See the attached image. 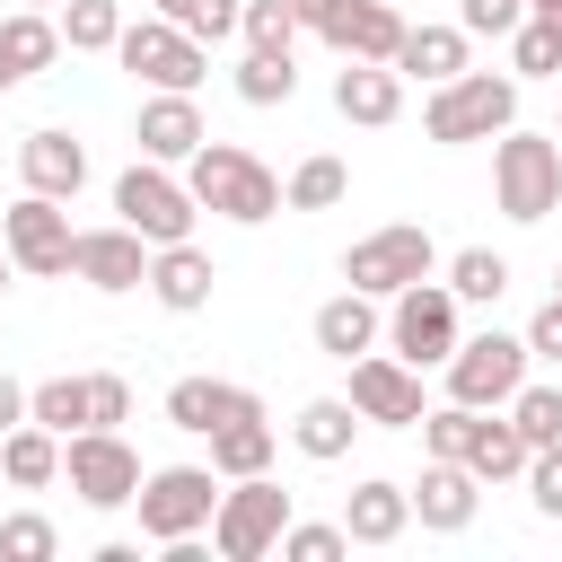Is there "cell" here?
Returning <instances> with one entry per match:
<instances>
[{"mask_svg":"<svg viewBox=\"0 0 562 562\" xmlns=\"http://www.w3.org/2000/svg\"><path fill=\"white\" fill-rule=\"evenodd\" d=\"M404 527H413V492H404V483L369 474V483L342 492V536H351V544H395Z\"/></svg>","mask_w":562,"mask_h":562,"instance_id":"603a6c76","label":"cell"},{"mask_svg":"<svg viewBox=\"0 0 562 562\" xmlns=\"http://www.w3.org/2000/svg\"><path fill=\"white\" fill-rule=\"evenodd\" d=\"M457 290L430 272V281H413V290H395L386 299V342H395V360H413V369H448V351L465 342L457 334Z\"/></svg>","mask_w":562,"mask_h":562,"instance_id":"ba28073f","label":"cell"},{"mask_svg":"<svg viewBox=\"0 0 562 562\" xmlns=\"http://www.w3.org/2000/svg\"><path fill=\"white\" fill-rule=\"evenodd\" d=\"M18 422H26V386L0 369V430H18Z\"/></svg>","mask_w":562,"mask_h":562,"instance_id":"bcb514c9","label":"cell"},{"mask_svg":"<svg viewBox=\"0 0 562 562\" xmlns=\"http://www.w3.org/2000/svg\"><path fill=\"white\" fill-rule=\"evenodd\" d=\"M158 18H176L184 35H202V44H220V35H237V18H246V0H149Z\"/></svg>","mask_w":562,"mask_h":562,"instance_id":"8d00e7d4","label":"cell"},{"mask_svg":"<svg viewBox=\"0 0 562 562\" xmlns=\"http://www.w3.org/2000/svg\"><path fill=\"white\" fill-rule=\"evenodd\" d=\"M114 211H123L149 246H184V237H193V220H202L193 184H184L176 167H158V158H132V167L114 176Z\"/></svg>","mask_w":562,"mask_h":562,"instance_id":"52a82bcc","label":"cell"},{"mask_svg":"<svg viewBox=\"0 0 562 562\" xmlns=\"http://www.w3.org/2000/svg\"><path fill=\"white\" fill-rule=\"evenodd\" d=\"M474 509H483L474 465H465V457H430V465H422V483H413V518H422L430 536H465V527H474Z\"/></svg>","mask_w":562,"mask_h":562,"instance_id":"2e32d148","label":"cell"},{"mask_svg":"<svg viewBox=\"0 0 562 562\" xmlns=\"http://www.w3.org/2000/svg\"><path fill=\"white\" fill-rule=\"evenodd\" d=\"M334 114H342V123H369V132L395 123V114H404V70H395V61H342V70H334Z\"/></svg>","mask_w":562,"mask_h":562,"instance_id":"d6986e66","label":"cell"},{"mask_svg":"<svg viewBox=\"0 0 562 562\" xmlns=\"http://www.w3.org/2000/svg\"><path fill=\"white\" fill-rule=\"evenodd\" d=\"M184 184H193L202 211H220V220H237V228H263L272 211H290V202H281V176H272L255 149H237V140H202V149L184 158Z\"/></svg>","mask_w":562,"mask_h":562,"instance_id":"6da1fadb","label":"cell"},{"mask_svg":"<svg viewBox=\"0 0 562 562\" xmlns=\"http://www.w3.org/2000/svg\"><path fill=\"white\" fill-rule=\"evenodd\" d=\"M18 9H61V0H18Z\"/></svg>","mask_w":562,"mask_h":562,"instance_id":"681fc988","label":"cell"},{"mask_svg":"<svg viewBox=\"0 0 562 562\" xmlns=\"http://www.w3.org/2000/svg\"><path fill=\"white\" fill-rule=\"evenodd\" d=\"M325 44H334L342 61H395L404 18H395V0H342L334 26H325Z\"/></svg>","mask_w":562,"mask_h":562,"instance_id":"cb8c5ba5","label":"cell"},{"mask_svg":"<svg viewBox=\"0 0 562 562\" xmlns=\"http://www.w3.org/2000/svg\"><path fill=\"white\" fill-rule=\"evenodd\" d=\"M518 18H527V0H457L465 35H518Z\"/></svg>","mask_w":562,"mask_h":562,"instance_id":"7bdbcfd3","label":"cell"},{"mask_svg":"<svg viewBox=\"0 0 562 562\" xmlns=\"http://www.w3.org/2000/svg\"><path fill=\"white\" fill-rule=\"evenodd\" d=\"M211 281H220V263H211L193 237L149 255V299H158L167 316H202V307H211Z\"/></svg>","mask_w":562,"mask_h":562,"instance_id":"ffe728a7","label":"cell"},{"mask_svg":"<svg viewBox=\"0 0 562 562\" xmlns=\"http://www.w3.org/2000/svg\"><path fill=\"white\" fill-rule=\"evenodd\" d=\"M351 404H360V422H378V430H413L430 404H422V369L413 360H395V351H360L351 360Z\"/></svg>","mask_w":562,"mask_h":562,"instance_id":"5bb4252c","label":"cell"},{"mask_svg":"<svg viewBox=\"0 0 562 562\" xmlns=\"http://www.w3.org/2000/svg\"><path fill=\"white\" fill-rule=\"evenodd\" d=\"M53 61H61V18L53 9H9L0 18V97L26 88L35 70H53Z\"/></svg>","mask_w":562,"mask_h":562,"instance_id":"ac0fdd59","label":"cell"},{"mask_svg":"<svg viewBox=\"0 0 562 562\" xmlns=\"http://www.w3.org/2000/svg\"><path fill=\"white\" fill-rule=\"evenodd\" d=\"M509 70H518V79H553V70H562V18H518Z\"/></svg>","mask_w":562,"mask_h":562,"instance_id":"e575fe53","label":"cell"},{"mask_svg":"<svg viewBox=\"0 0 562 562\" xmlns=\"http://www.w3.org/2000/svg\"><path fill=\"white\" fill-rule=\"evenodd\" d=\"M149 237L132 228V220H105V228H79V246H70V272L88 281V290H105V299H123V290H149Z\"/></svg>","mask_w":562,"mask_h":562,"instance_id":"4fadbf2b","label":"cell"},{"mask_svg":"<svg viewBox=\"0 0 562 562\" xmlns=\"http://www.w3.org/2000/svg\"><path fill=\"white\" fill-rule=\"evenodd\" d=\"M430 272H439V246H430L422 220H386V228L351 237V255H342V281L369 290V299H395V290L430 281Z\"/></svg>","mask_w":562,"mask_h":562,"instance_id":"5b68a950","label":"cell"},{"mask_svg":"<svg viewBox=\"0 0 562 562\" xmlns=\"http://www.w3.org/2000/svg\"><path fill=\"white\" fill-rule=\"evenodd\" d=\"M61 44L70 53H114L123 44V0H61Z\"/></svg>","mask_w":562,"mask_h":562,"instance_id":"4dcf8cb0","label":"cell"},{"mask_svg":"<svg viewBox=\"0 0 562 562\" xmlns=\"http://www.w3.org/2000/svg\"><path fill=\"white\" fill-rule=\"evenodd\" d=\"M0 474H9L18 492H44V483H61V430H44V422H18V430H0Z\"/></svg>","mask_w":562,"mask_h":562,"instance_id":"4316f807","label":"cell"},{"mask_svg":"<svg viewBox=\"0 0 562 562\" xmlns=\"http://www.w3.org/2000/svg\"><path fill=\"white\" fill-rule=\"evenodd\" d=\"M527 351L562 369V299H544V307H536V325H527Z\"/></svg>","mask_w":562,"mask_h":562,"instance_id":"ee69618b","label":"cell"},{"mask_svg":"<svg viewBox=\"0 0 562 562\" xmlns=\"http://www.w3.org/2000/svg\"><path fill=\"white\" fill-rule=\"evenodd\" d=\"M26 422H44V430H88V378H44V386H26Z\"/></svg>","mask_w":562,"mask_h":562,"instance_id":"836d02e7","label":"cell"},{"mask_svg":"<svg viewBox=\"0 0 562 562\" xmlns=\"http://www.w3.org/2000/svg\"><path fill=\"white\" fill-rule=\"evenodd\" d=\"M509 422L527 430V448H553V439H562V378H553V386H518V395H509Z\"/></svg>","mask_w":562,"mask_h":562,"instance_id":"d590c367","label":"cell"},{"mask_svg":"<svg viewBox=\"0 0 562 562\" xmlns=\"http://www.w3.org/2000/svg\"><path fill=\"white\" fill-rule=\"evenodd\" d=\"M448 290H457L465 307H492V299L509 290V255H492V246H457V255H448Z\"/></svg>","mask_w":562,"mask_h":562,"instance_id":"1f68e13d","label":"cell"},{"mask_svg":"<svg viewBox=\"0 0 562 562\" xmlns=\"http://www.w3.org/2000/svg\"><path fill=\"white\" fill-rule=\"evenodd\" d=\"M307 334H316V351H325V360H360V351H378V334H386V325H378V299L342 281V290L316 307V325H307Z\"/></svg>","mask_w":562,"mask_h":562,"instance_id":"7402d4cb","label":"cell"},{"mask_svg":"<svg viewBox=\"0 0 562 562\" xmlns=\"http://www.w3.org/2000/svg\"><path fill=\"white\" fill-rule=\"evenodd\" d=\"M114 61H123L140 88H184V97L211 79V53H202V35H184V26H176V18H158V9H149V18H123V44H114Z\"/></svg>","mask_w":562,"mask_h":562,"instance_id":"8992f818","label":"cell"},{"mask_svg":"<svg viewBox=\"0 0 562 562\" xmlns=\"http://www.w3.org/2000/svg\"><path fill=\"white\" fill-rule=\"evenodd\" d=\"M465 44H474L465 26H404V44H395V70L439 88V79H457V70H465Z\"/></svg>","mask_w":562,"mask_h":562,"instance_id":"83f0119b","label":"cell"},{"mask_svg":"<svg viewBox=\"0 0 562 562\" xmlns=\"http://www.w3.org/2000/svg\"><path fill=\"white\" fill-rule=\"evenodd\" d=\"M281 527H290V492H281L272 474L220 483V509H211V553H220V562H263V553H281Z\"/></svg>","mask_w":562,"mask_h":562,"instance_id":"277c9868","label":"cell"},{"mask_svg":"<svg viewBox=\"0 0 562 562\" xmlns=\"http://www.w3.org/2000/svg\"><path fill=\"white\" fill-rule=\"evenodd\" d=\"M342 553H351L342 518H334V527H316V518H290V527H281V562H342Z\"/></svg>","mask_w":562,"mask_h":562,"instance_id":"f35d334b","label":"cell"},{"mask_svg":"<svg viewBox=\"0 0 562 562\" xmlns=\"http://www.w3.org/2000/svg\"><path fill=\"white\" fill-rule=\"evenodd\" d=\"M237 97H246V105H290V97H299V61L246 44V61H237Z\"/></svg>","mask_w":562,"mask_h":562,"instance_id":"d6a6232c","label":"cell"},{"mask_svg":"<svg viewBox=\"0 0 562 562\" xmlns=\"http://www.w3.org/2000/svg\"><path fill=\"white\" fill-rule=\"evenodd\" d=\"M342 193H351V167H342L334 149L299 158V167H290V184H281V202H290V211H334Z\"/></svg>","mask_w":562,"mask_h":562,"instance_id":"f546056e","label":"cell"},{"mask_svg":"<svg viewBox=\"0 0 562 562\" xmlns=\"http://www.w3.org/2000/svg\"><path fill=\"white\" fill-rule=\"evenodd\" d=\"M351 430H360V404H351V395H307V404H299V422H290L299 457H316V465L351 457Z\"/></svg>","mask_w":562,"mask_h":562,"instance_id":"484cf974","label":"cell"},{"mask_svg":"<svg viewBox=\"0 0 562 562\" xmlns=\"http://www.w3.org/2000/svg\"><path fill=\"white\" fill-rule=\"evenodd\" d=\"M0 237H9L18 272H35V281L70 272V246H79V228H70V202H53V193H18V202L0 211Z\"/></svg>","mask_w":562,"mask_h":562,"instance_id":"7c38bea8","label":"cell"},{"mask_svg":"<svg viewBox=\"0 0 562 562\" xmlns=\"http://www.w3.org/2000/svg\"><path fill=\"white\" fill-rule=\"evenodd\" d=\"M61 553V536H53V518H35V509H18V518H0V562H53Z\"/></svg>","mask_w":562,"mask_h":562,"instance_id":"ab89813d","label":"cell"},{"mask_svg":"<svg viewBox=\"0 0 562 562\" xmlns=\"http://www.w3.org/2000/svg\"><path fill=\"white\" fill-rule=\"evenodd\" d=\"M492 202H501V220H518V228L553 220V211H562V140L509 123V132L492 140Z\"/></svg>","mask_w":562,"mask_h":562,"instance_id":"3957f363","label":"cell"},{"mask_svg":"<svg viewBox=\"0 0 562 562\" xmlns=\"http://www.w3.org/2000/svg\"><path fill=\"white\" fill-rule=\"evenodd\" d=\"M334 9H342V0H290V18H299L307 35H325V26H334Z\"/></svg>","mask_w":562,"mask_h":562,"instance_id":"f6af8a7d","label":"cell"},{"mask_svg":"<svg viewBox=\"0 0 562 562\" xmlns=\"http://www.w3.org/2000/svg\"><path fill=\"white\" fill-rule=\"evenodd\" d=\"M123 422H132V378L97 369L88 378V430H123Z\"/></svg>","mask_w":562,"mask_h":562,"instance_id":"60d3db41","label":"cell"},{"mask_svg":"<svg viewBox=\"0 0 562 562\" xmlns=\"http://www.w3.org/2000/svg\"><path fill=\"white\" fill-rule=\"evenodd\" d=\"M527 430L509 422V404H492V413H474V430H465V465H474V483H518L527 474Z\"/></svg>","mask_w":562,"mask_h":562,"instance_id":"d4e9b609","label":"cell"},{"mask_svg":"<svg viewBox=\"0 0 562 562\" xmlns=\"http://www.w3.org/2000/svg\"><path fill=\"white\" fill-rule=\"evenodd\" d=\"M9 281H18V255H9V237H0V299H9Z\"/></svg>","mask_w":562,"mask_h":562,"instance_id":"7dc6e473","label":"cell"},{"mask_svg":"<svg viewBox=\"0 0 562 562\" xmlns=\"http://www.w3.org/2000/svg\"><path fill=\"white\" fill-rule=\"evenodd\" d=\"M553 140H562V123H553Z\"/></svg>","mask_w":562,"mask_h":562,"instance_id":"816d5d0a","label":"cell"},{"mask_svg":"<svg viewBox=\"0 0 562 562\" xmlns=\"http://www.w3.org/2000/svg\"><path fill=\"white\" fill-rule=\"evenodd\" d=\"M237 35H246L255 53H290V44L307 35V26L290 18V0H246V18H237Z\"/></svg>","mask_w":562,"mask_h":562,"instance_id":"74e56055","label":"cell"},{"mask_svg":"<svg viewBox=\"0 0 562 562\" xmlns=\"http://www.w3.org/2000/svg\"><path fill=\"white\" fill-rule=\"evenodd\" d=\"M132 140H140V158H158V167H184L211 132H202V105L184 97V88H149L140 97V123H132Z\"/></svg>","mask_w":562,"mask_h":562,"instance_id":"9a60e30c","label":"cell"},{"mask_svg":"<svg viewBox=\"0 0 562 562\" xmlns=\"http://www.w3.org/2000/svg\"><path fill=\"white\" fill-rule=\"evenodd\" d=\"M61 483L88 501V509H132L140 492V448L123 430H70L61 439Z\"/></svg>","mask_w":562,"mask_h":562,"instance_id":"30bf717a","label":"cell"},{"mask_svg":"<svg viewBox=\"0 0 562 562\" xmlns=\"http://www.w3.org/2000/svg\"><path fill=\"white\" fill-rule=\"evenodd\" d=\"M246 413H263V395L237 386V378H176L167 386V422L193 430V439H211L220 422H246Z\"/></svg>","mask_w":562,"mask_h":562,"instance_id":"e0dca14e","label":"cell"},{"mask_svg":"<svg viewBox=\"0 0 562 562\" xmlns=\"http://www.w3.org/2000/svg\"><path fill=\"white\" fill-rule=\"evenodd\" d=\"M527 360H536L527 334H474V342L448 351V395L474 404V413H492V404H509L527 386Z\"/></svg>","mask_w":562,"mask_h":562,"instance_id":"8fae6325","label":"cell"},{"mask_svg":"<svg viewBox=\"0 0 562 562\" xmlns=\"http://www.w3.org/2000/svg\"><path fill=\"white\" fill-rule=\"evenodd\" d=\"M18 176H26V193L79 202V184H88V149H79L70 132H26V140H18Z\"/></svg>","mask_w":562,"mask_h":562,"instance_id":"44dd1931","label":"cell"},{"mask_svg":"<svg viewBox=\"0 0 562 562\" xmlns=\"http://www.w3.org/2000/svg\"><path fill=\"white\" fill-rule=\"evenodd\" d=\"M527 501H536V518H562V439L527 457Z\"/></svg>","mask_w":562,"mask_h":562,"instance_id":"b9f144b4","label":"cell"},{"mask_svg":"<svg viewBox=\"0 0 562 562\" xmlns=\"http://www.w3.org/2000/svg\"><path fill=\"white\" fill-rule=\"evenodd\" d=\"M553 299H562V263H553Z\"/></svg>","mask_w":562,"mask_h":562,"instance_id":"f907efd6","label":"cell"},{"mask_svg":"<svg viewBox=\"0 0 562 562\" xmlns=\"http://www.w3.org/2000/svg\"><path fill=\"white\" fill-rule=\"evenodd\" d=\"M509 123H518V70H457V79H439L430 105H422V132H430L439 149L501 140Z\"/></svg>","mask_w":562,"mask_h":562,"instance_id":"7a4b0ae2","label":"cell"},{"mask_svg":"<svg viewBox=\"0 0 562 562\" xmlns=\"http://www.w3.org/2000/svg\"><path fill=\"white\" fill-rule=\"evenodd\" d=\"M527 18H562V0H527Z\"/></svg>","mask_w":562,"mask_h":562,"instance_id":"c3c4849f","label":"cell"},{"mask_svg":"<svg viewBox=\"0 0 562 562\" xmlns=\"http://www.w3.org/2000/svg\"><path fill=\"white\" fill-rule=\"evenodd\" d=\"M132 509H140V536H149V544L202 536L211 509H220V474H211V465H158V474H140Z\"/></svg>","mask_w":562,"mask_h":562,"instance_id":"9c48e42d","label":"cell"},{"mask_svg":"<svg viewBox=\"0 0 562 562\" xmlns=\"http://www.w3.org/2000/svg\"><path fill=\"white\" fill-rule=\"evenodd\" d=\"M272 448H281V439H272L263 413L220 422V430H211V474H220V483H237V474H272Z\"/></svg>","mask_w":562,"mask_h":562,"instance_id":"f1b7e54d","label":"cell"}]
</instances>
